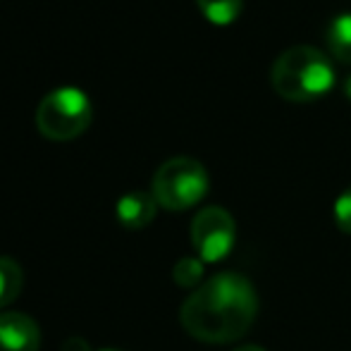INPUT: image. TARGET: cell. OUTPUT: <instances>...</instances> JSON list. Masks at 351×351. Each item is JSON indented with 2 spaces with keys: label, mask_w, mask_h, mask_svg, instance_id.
<instances>
[{
  "label": "cell",
  "mask_w": 351,
  "mask_h": 351,
  "mask_svg": "<svg viewBox=\"0 0 351 351\" xmlns=\"http://www.w3.org/2000/svg\"><path fill=\"white\" fill-rule=\"evenodd\" d=\"M258 315V294L244 275L217 273L201 282L182 304L180 323L191 337L227 344L244 337Z\"/></svg>",
  "instance_id": "cell-1"
},
{
  "label": "cell",
  "mask_w": 351,
  "mask_h": 351,
  "mask_svg": "<svg viewBox=\"0 0 351 351\" xmlns=\"http://www.w3.org/2000/svg\"><path fill=\"white\" fill-rule=\"evenodd\" d=\"M273 88L282 98L308 103L323 98L335 86V67L323 51L311 46H294L280 53L270 70Z\"/></svg>",
  "instance_id": "cell-2"
},
{
  "label": "cell",
  "mask_w": 351,
  "mask_h": 351,
  "mask_svg": "<svg viewBox=\"0 0 351 351\" xmlns=\"http://www.w3.org/2000/svg\"><path fill=\"white\" fill-rule=\"evenodd\" d=\"M93 120L91 98L77 86H60L46 93L36 110V127L51 141H70L88 130Z\"/></svg>",
  "instance_id": "cell-3"
},
{
  "label": "cell",
  "mask_w": 351,
  "mask_h": 351,
  "mask_svg": "<svg viewBox=\"0 0 351 351\" xmlns=\"http://www.w3.org/2000/svg\"><path fill=\"white\" fill-rule=\"evenodd\" d=\"M151 194L162 208L186 210L208 194V172L196 158H170L153 175Z\"/></svg>",
  "instance_id": "cell-4"
},
{
  "label": "cell",
  "mask_w": 351,
  "mask_h": 351,
  "mask_svg": "<svg viewBox=\"0 0 351 351\" xmlns=\"http://www.w3.org/2000/svg\"><path fill=\"white\" fill-rule=\"evenodd\" d=\"M237 241V222L230 210L220 206H208L199 210L191 220V246L196 258L204 263H217L227 258Z\"/></svg>",
  "instance_id": "cell-5"
},
{
  "label": "cell",
  "mask_w": 351,
  "mask_h": 351,
  "mask_svg": "<svg viewBox=\"0 0 351 351\" xmlns=\"http://www.w3.org/2000/svg\"><path fill=\"white\" fill-rule=\"evenodd\" d=\"M41 330L36 320L19 311L0 313V351H38Z\"/></svg>",
  "instance_id": "cell-6"
},
{
  "label": "cell",
  "mask_w": 351,
  "mask_h": 351,
  "mask_svg": "<svg viewBox=\"0 0 351 351\" xmlns=\"http://www.w3.org/2000/svg\"><path fill=\"white\" fill-rule=\"evenodd\" d=\"M115 213L122 227H127V230H143L156 217L158 201L156 196L146 194V191H130V194H125L117 201Z\"/></svg>",
  "instance_id": "cell-7"
},
{
  "label": "cell",
  "mask_w": 351,
  "mask_h": 351,
  "mask_svg": "<svg viewBox=\"0 0 351 351\" xmlns=\"http://www.w3.org/2000/svg\"><path fill=\"white\" fill-rule=\"evenodd\" d=\"M325 41L337 60L351 62V12H339L330 19Z\"/></svg>",
  "instance_id": "cell-8"
},
{
  "label": "cell",
  "mask_w": 351,
  "mask_h": 351,
  "mask_svg": "<svg viewBox=\"0 0 351 351\" xmlns=\"http://www.w3.org/2000/svg\"><path fill=\"white\" fill-rule=\"evenodd\" d=\"M24 285V273L19 263L8 256H0V308L10 306L19 296Z\"/></svg>",
  "instance_id": "cell-9"
},
{
  "label": "cell",
  "mask_w": 351,
  "mask_h": 351,
  "mask_svg": "<svg viewBox=\"0 0 351 351\" xmlns=\"http://www.w3.org/2000/svg\"><path fill=\"white\" fill-rule=\"evenodd\" d=\"M199 10L208 22L217 24V27H227V24L237 22L241 14L244 3L241 0H196Z\"/></svg>",
  "instance_id": "cell-10"
},
{
  "label": "cell",
  "mask_w": 351,
  "mask_h": 351,
  "mask_svg": "<svg viewBox=\"0 0 351 351\" xmlns=\"http://www.w3.org/2000/svg\"><path fill=\"white\" fill-rule=\"evenodd\" d=\"M172 278H175L180 287H184V289H194L204 280V261L194 258V256H186V258L177 261L175 270H172Z\"/></svg>",
  "instance_id": "cell-11"
},
{
  "label": "cell",
  "mask_w": 351,
  "mask_h": 351,
  "mask_svg": "<svg viewBox=\"0 0 351 351\" xmlns=\"http://www.w3.org/2000/svg\"><path fill=\"white\" fill-rule=\"evenodd\" d=\"M332 217H335V225L339 227V232L351 234V186L337 196V201L332 206Z\"/></svg>",
  "instance_id": "cell-12"
},
{
  "label": "cell",
  "mask_w": 351,
  "mask_h": 351,
  "mask_svg": "<svg viewBox=\"0 0 351 351\" xmlns=\"http://www.w3.org/2000/svg\"><path fill=\"white\" fill-rule=\"evenodd\" d=\"M62 351H91V347H88L82 337H70L65 344H62Z\"/></svg>",
  "instance_id": "cell-13"
},
{
  "label": "cell",
  "mask_w": 351,
  "mask_h": 351,
  "mask_svg": "<svg viewBox=\"0 0 351 351\" xmlns=\"http://www.w3.org/2000/svg\"><path fill=\"white\" fill-rule=\"evenodd\" d=\"M232 351H265V349L261 347V344H244V347H237Z\"/></svg>",
  "instance_id": "cell-14"
},
{
  "label": "cell",
  "mask_w": 351,
  "mask_h": 351,
  "mask_svg": "<svg viewBox=\"0 0 351 351\" xmlns=\"http://www.w3.org/2000/svg\"><path fill=\"white\" fill-rule=\"evenodd\" d=\"M344 93H347V98L351 101V77L347 79V82H344Z\"/></svg>",
  "instance_id": "cell-15"
},
{
  "label": "cell",
  "mask_w": 351,
  "mask_h": 351,
  "mask_svg": "<svg viewBox=\"0 0 351 351\" xmlns=\"http://www.w3.org/2000/svg\"><path fill=\"white\" fill-rule=\"evenodd\" d=\"M101 351H117V349H101Z\"/></svg>",
  "instance_id": "cell-16"
}]
</instances>
